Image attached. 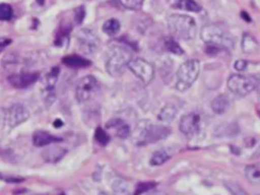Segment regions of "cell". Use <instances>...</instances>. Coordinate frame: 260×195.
<instances>
[{
  "label": "cell",
  "mask_w": 260,
  "mask_h": 195,
  "mask_svg": "<svg viewBox=\"0 0 260 195\" xmlns=\"http://www.w3.org/2000/svg\"><path fill=\"white\" fill-rule=\"evenodd\" d=\"M228 107H229V100L224 94L217 95L211 102V109L217 115H221L222 113H224Z\"/></svg>",
  "instance_id": "20"
},
{
  "label": "cell",
  "mask_w": 260,
  "mask_h": 195,
  "mask_svg": "<svg viewBox=\"0 0 260 195\" xmlns=\"http://www.w3.org/2000/svg\"><path fill=\"white\" fill-rule=\"evenodd\" d=\"M94 137L96 139L98 142H100L101 144L103 145H106L109 141H110V136L109 134L101 127H98L95 129V132H94Z\"/></svg>",
  "instance_id": "27"
},
{
  "label": "cell",
  "mask_w": 260,
  "mask_h": 195,
  "mask_svg": "<svg viewBox=\"0 0 260 195\" xmlns=\"http://www.w3.org/2000/svg\"><path fill=\"white\" fill-rule=\"evenodd\" d=\"M168 3L171 7L175 9H181L191 12H199L201 6L194 0H168Z\"/></svg>",
  "instance_id": "17"
},
{
  "label": "cell",
  "mask_w": 260,
  "mask_h": 195,
  "mask_svg": "<svg viewBox=\"0 0 260 195\" xmlns=\"http://www.w3.org/2000/svg\"><path fill=\"white\" fill-rule=\"evenodd\" d=\"M127 67L144 84H148L154 76L153 66L143 58H132Z\"/></svg>",
  "instance_id": "8"
},
{
  "label": "cell",
  "mask_w": 260,
  "mask_h": 195,
  "mask_svg": "<svg viewBox=\"0 0 260 195\" xmlns=\"http://www.w3.org/2000/svg\"><path fill=\"white\" fill-rule=\"evenodd\" d=\"M200 116L196 113H189L180 120V130L187 136H194L200 130Z\"/></svg>",
  "instance_id": "11"
},
{
  "label": "cell",
  "mask_w": 260,
  "mask_h": 195,
  "mask_svg": "<svg viewBox=\"0 0 260 195\" xmlns=\"http://www.w3.org/2000/svg\"><path fill=\"white\" fill-rule=\"evenodd\" d=\"M155 183L153 182H147V183H139L137 186H136V191H135V194H141V193H144L150 189H152L153 187H155Z\"/></svg>",
  "instance_id": "29"
},
{
  "label": "cell",
  "mask_w": 260,
  "mask_h": 195,
  "mask_svg": "<svg viewBox=\"0 0 260 195\" xmlns=\"http://www.w3.org/2000/svg\"><path fill=\"white\" fill-rule=\"evenodd\" d=\"M132 55L128 49L124 47H115L111 50L108 60L106 62L107 72L113 76L118 77L122 75L129 61L132 59Z\"/></svg>",
  "instance_id": "4"
},
{
  "label": "cell",
  "mask_w": 260,
  "mask_h": 195,
  "mask_svg": "<svg viewBox=\"0 0 260 195\" xmlns=\"http://www.w3.org/2000/svg\"><path fill=\"white\" fill-rule=\"evenodd\" d=\"M169 127L164 125H154L148 120L140 121L135 129L134 142L137 145L153 143L166 138L170 134Z\"/></svg>",
  "instance_id": "1"
},
{
  "label": "cell",
  "mask_w": 260,
  "mask_h": 195,
  "mask_svg": "<svg viewBox=\"0 0 260 195\" xmlns=\"http://www.w3.org/2000/svg\"><path fill=\"white\" fill-rule=\"evenodd\" d=\"M168 26L172 35L175 37L190 41L196 36V22L188 15L172 14L168 18Z\"/></svg>",
  "instance_id": "3"
},
{
  "label": "cell",
  "mask_w": 260,
  "mask_h": 195,
  "mask_svg": "<svg viewBox=\"0 0 260 195\" xmlns=\"http://www.w3.org/2000/svg\"><path fill=\"white\" fill-rule=\"evenodd\" d=\"M66 152L67 150L61 146H49L42 152V155L47 162L55 164L59 161L66 154Z\"/></svg>",
  "instance_id": "16"
},
{
  "label": "cell",
  "mask_w": 260,
  "mask_h": 195,
  "mask_svg": "<svg viewBox=\"0 0 260 195\" xmlns=\"http://www.w3.org/2000/svg\"><path fill=\"white\" fill-rule=\"evenodd\" d=\"M13 16L12 8L9 4L0 3V20H9Z\"/></svg>",
  "instance_id": "26"
},
{
  "label": "cell",
  "mask_w": 260,
  "mask_h": 195,
  "mask_svg": "<svg viewBox=\"0 0 260 195\" xmlns=\"http://www.w3.org/2000/svg\"><path fill=\"white\" fill-rule=\"evenodd\" d=\"M258 84L256 77L251 75L233 74L228 79L229 89L239 95H246L253 91Z\"/></svg>",
  "instance_id": "6"
},
{
  "label": "cell",
  "mask_w": 260,
  "mask_h": 195,
  "mask_svg": "<svg viewBox=\"0 0 260 195\" xmlns=\"http://www.w3.org/2000/svg\"><path fill=\"white\" fill-rule=\"evenodd\" d=\"M257 48H258V42L256 41V39L249 32H245L242 38V51L244 53L250 54L255 52Z\"/></svg>",
  "instance_id": "19"
},
{
  "label": "cell",
  "mask_w": 260,
  "mask_h": 195,
  "mask_svg": "<svg viewBox=\"0 0 260 195\" xmlns=\"http://www.w3.org/2000/svg\"><path fill=\"white\" fill-rule=\"evenodd\" d=\"M234 67H235V69L238 70V71H244V70L247 68V61H246V60H243V59L237 60V61L235 62Z\"/></svg>",
  "instance_id": "33"
},
{
  "label": "cell",
  "mask_w": 260,
  "mask_h": 195,
  "mask_svg": "<svg viewBox=\"0 0 260 195\" xmlns=\"http://www.w3.org/2000/svg\"><path fill=\"white\" fill-rule=\"evenodd\" d=\"M100 91V84L95 77L92 75H86L79 79L75 89L76 100L79 103H86L93 98Z\"/></svg>",
  "instance_id": "7"
},
{
  "label": "cell",
  "mask_w": 260,
  "mask_h": 195,
  "mask_svg": "<svg viewBox=\"0 0 260 195\" xmlns=\"http://www.w3.org/2000/svg\"><path fill=\"white\" fill-rule=\"evenodd\" d=\"M176 115H177V108L172 104H168L160 110L157 118L161 122H171L175 119Z\"/></svg>",
  "instance_id": "22"
},
{
  "label": "cell",
  "mask_w": 260,
  "mask_h": 195,
  "mask_svg": "<svg viewBox=\"0 0 260 195\" xmlns=\"http://www.w3.org/2000/svg\"><path fill=\"white\" fill-rule=\"evenodd\" d=\"M103 30L108 36H115L120 30V22L115 18H110L104 22Z\"/></svg>",
  "instance_id": "23"
},
{
  "label": "cell",
  "mask_w": 260,
  "mask_h": 195,
  "mask_svg": "<svg viewBox=\"0 0 260 195\" xmlns=\"http://www.w3.org/2000/svg\"><path fill=\"white\" fill-rule=\"evenodd\" d=\"M245 176L250 183L254 185H259L260 184V164L247 166L245 169Z\"/></svg>",
  "instance_id": "21"
},
{
  "label": "cell",
  "mask_w": 260,
  "mask_h": 195,
  "mask_svg": "<svg viewBox=\"0 0 260 195\" xmlns=\"http://www.w3.org/2000/svg\"><path fill=\"white\" fill-rule=\"evenodd\" d=\"M38 2H39L41 5H42V4L44 3V0H38Z\"/></svg>",
  "instance_id": "35"
},
{
  "label": "cell",
  "mask_w": 260,
  "mask_h": 195,
  "mask_svg": "<svg viewBox=\"0 0 260 195\" xmlns=\"http://www.w3.org/2000/svg\"><path fill=\"white\" fill-rule=\"evenodd\" d=\"M120 3L127 9L138 10L143 4V0H119Z\"/></svg>",
  "instance_id": "28"
},
{
  "label": "cell",
  "mask_w": 260,
  "mask_h": 195,
  "mask_svg": "<svg viewBox=\"0 0 260 195\" xmlns=\"http://www.w3.org/2000/svg\"><path fill=\"white\" fill-rule=\"evenodd\" d=\"M225 185H226V188L234 194H245V191L235 182H229Z\"/></svg>",
  "instance_id": "31"
},
{
  "label": "cell",
  "mask_w": 260,
  "mask_h": 195,
  "mask_svg": "<svg viewBox=\"0 0 260 195\" xmlns=\"http://www.w3.org/2000/svg\"><path fill=\"white\" fill-rule=\"evenodd\" d=\"M113 190L117 193H126L128 192V186L124 181L116 180V182L113 184Z\"/></svg>",
  "instance_id": "30"
},
{
  "label": "cell",
  "mask_w": 260,
  "mask_h": 195,
  "mask_svg": "<svg viewBox=\"0 0 260 195\" xmlns=\"http://www.w3.org/2000/svg\"><path fill=\"white\" fill-rule=\"evenodd\" d=\"M165 46L168 49V51L176 54V55H182L184 53L183 49L181 48V46L172 38H167L165 39Z\"/></svg>",
  "instance_id": "25"
},
{
  "label": "cell",
  "mask_w": 260,
  "mask_h": 195,
  "mask_svg": "<svg viewBox=\"0 0 260 195\" xmlns=\"http://www.w3.org/2000/svg\"><path fill=\"white\" fill-rule=\"evenodd\" d=\"M29 117L28 109L22 104H14L6 109L4 118L6 123L10 127H15L24 121H26Z\"/></svg>",
  "instance_id": "10"
},
{
  "label": "cell",
  "mask_w": 260,
  "mask_h": 195,
  "mask_svg": "<svg viewBox=\"0 0 260 195\" xmlns=\"http://www.w3.org/2000/svg\"><path fill=\"white\" fill-rule=\"evenodd\" d=\"M40 77L39 72H25V73H15L8 76L9 83L18 89L28 87L34 84Z\"/></svg>",
  "instance_id": "12"
},
{
  "label": "cell",
  "mask_w": 260,
  "mask_h": 195,
  "mask_svg": "<svg viewBox=\"0 0 260 195\" xmlns=\"http://www.w3.org/2000/svg\"><path fill=\"white\" fill-rule=\"evenodd\" d=\"M62 62L69 66V67H73V68H82V67H86L90 65V61L82 58L80 56L77 55H70V56H65L62 59Z\"/></svg>",
  "instance_id": "18"
},
{
  "label": "cell",
  "mask_w": 260,
  "mask_h": 195,
  "mask_svg": "<svg viewBox=\"0 0 260 195\" xmlns=\"http://www.w3.org/2000/svg\"><path fill=\"white\" fill-rule=\"evenodd\" d=\"M59 75V68L58 67H54L47 75L45 78V100L47 102L48 105H51L54 100H55V85L57 82V78Z\"/></svg>",
  "instance_id": "13"
},
{
  "label": "cell",
  "mask_w": 260,
  "mask_h": 195,
  "mask_svg": "<svg viewBox=\"0 0 260 195\" xmlns=\"http://www.w3.org/2000/svg\"><path fill=\"white\" fill-rule=\"evenodd\" d=\"M60 141H62V138L52 135L49 132H46L43 130H38L32 135V142L36 146H47L49 144L60 142Z\"/></svg>",
  "instance_id": "14"
},
{
  "label": "cell",
  "mask_w": 260,
  "mask_h": 195,
  "mask_svg": "<svg viewBox=\"0 0 260 195\" xmlns=\"http://www.w3.org/2000/svg\"><path fill=\"white\" fill-rule=\"evenodd\" d=\"M85 16V10L83 8V6H79L75 9V21L77 23H81L83 18Z\"/></svg>",
  "instance_id": "32"
},
{
  "label": "cell",
  "mask_w": 260,
  "mask_h": 195,
  "mask_svg": "<svg viewBox=\"0 0 260 195\" xmlns=\"http://www.w3.org/2000/svg\"><path fill=\"white\" fill-rule=\"evenodd\" d=\"M170 158V155L165 150H156L150 157V165L151 166H159L166 162Z\"/></svg>",
  "instance_id": "24"
},
{
  "label": "cell",
  "mask_w": 260,
  "mask_h": 195,
  "mask_svg": "<svg viewBox=\"0 0 260 195\" xmlns=\"http://www.w3.org/2000/svg\"><path fill=\"white\" fill-rule=\"evenodd\" d=\"M200 71V63L198 60L191 59L184 62L177 72L176 88L179 91H185L197 79Z\"/></svg>",
  "instance_id": "5"
},
{
  "label": "cell",
  "mask_w": 260,
  "mask_h": 195,
  "mask_svg": "<svg viewBox=\"0 0 260 195\" xmlns=\"http://www.w3.org/2000/svg\"><path fill=\"white\" fill-rule=\"evenodd\" d=\"M0 50H1V49H0Z\"/></svg>",
  "instance_id": "36"
},
{
  "label": "cell",
  "mask_w": 260,
  "mask_h": 195,
  "mask_svg": "<svg viewBox=\"0 0 260 195\" xmlns=\"http://www.w3.org/2000/svg\"><path fill=\"white\" fill-rule=\"evenodd\" d=\"M76 39L78 48L83 54H93L100 47L99 37L89 28L80 29L76 35Z\"/></svg>",
  "instance_id": "9"
},
{
  "label": "cell",
  "mask_w": 260,
  "mask_h": 195,
  "mask_svg": "<svg viewBox=\"0 0 260 195\" xmlns=\"http://www.w3.org/2000/svg\"><path fill=\"white\" fill-rule=\"evenodd\" d=\"M54 125H55L56 127H58V126H61V125H62V121H60V120H56V121L54 122Z\"/></svg>",
  "instance_id": "34"
},
{
  "label": "cell",
  "mask_w": 260,
  "mask_h": 195,
  "mask_svg": "<svg viewBox=\"0 0 260 195\" xmlns=\"http://www.w3.org/2000/svg\"><path fill=\"white\" fill-rule=\"evenodd\" d=\"M106 127L108 129H113L115 131V134L122 139L127 138L131 132L128 124H126L121 119H111L106 124Z\"/></svg>",
  "instance_id": "15"
},
{
  "label": "cell",
  "mask_w": 260,
  "mask_h": 195,
  "mask_svg": "<svg viewBox=\"0 0 260 195\" xmlns=\"http://www.w3.org/2000/svg\"><path fill=\"white\" fill-rule=\"evenodd\" d=\"M201 39L208 46L216 49L222 48L225 50H232L235 45L233 36L226 31L223 27L217 24H206L201 28Z\"/></svg>",
  "instance_id": "2"
}]
</instances>
